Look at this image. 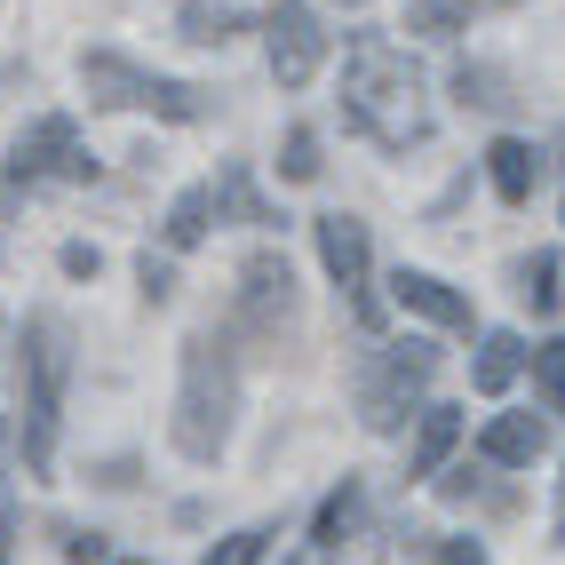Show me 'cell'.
<instances>
[{"instance_id": "6da1fadb", "label": "cell", "mask_w": 565, "mask_h": 565, "mask_svg": "<svg viewBox=\"0 0 565 565\" xmlns=\"http://www.w3.org/2000/svg\"><path fill=\"white\" fill-rule=\"evenodd\" d=\"M343 111L383 143V152H414L430 136V104H423V72L406 64V49L359 32L351 64H343Z\"/></svg>"}, {"instance_id": "7a4b0ae2", "label": "cell", "mask_w": 565, "mask_h": 565, "mask_svg": "<svg viewBox=\"0 0 565 565\" xmlns=\"http://www.w3.org/2000/svg\"><path fill=\"white\" fill-rule=\"evenodd\" d=\"M232 406H239V366L223 334H192L183 343V391H175V446L192 462H215L232 438Z\"/></svg>"}, {"instance_id": "3957f363", "label": "cell", "mask_w": 565, "mask_h": 565, "mask_svg": "<svg viewBox=\"0 0 565 565\" xmlns=\"http://www.w3.org/2000/svg\"><path fill=\"white\" fill-rule=\"evenodd\" d=\"M81 88H88L96 111H152V120H183V128L215 111L207 88L168 81V72H143V64L120 56V49H81Z\"/></svg>"}, {"instance_id": "277c9868", "label": "cell", "mask_w": 565, "mask_h": 565, "mask_svg": "<svg viewBox=\"0 0 565 565\" xmlns=\"http://www.w3.org/2000/svg\"><path fill=\"white\" fill-rule=\"evenodd\" d=\"M64 374H72V351H64V327L56 319H24V359H17V383H24V470L49 478L56 470V423H64Z\"/></svg>"}, {"instance_id": "5b68a950", "label": "cell", "mask_w": 565, "mask_h": 565, "mask_svg": "<svg viewBox=\"0 0 565 565\" xmlns=\"http://www.w3.org/2000/svg\"><path fill=\"white\" fill-rule=\"evenodd\" d=\"M430 374H438V351L430 343H383V351H374L359 366V414H366V430H398Z\"/></svg>"}, {"instance_id": "8992f818", "label": "cell", "mask_w": 565, "mask_h": 565, "mask_svg": "<svg viewBox=\"0 0 565 565\" xmlns=\"http://www.w3.org/2000/svg\"><path fill=\"white\" fill-rule=\"evenodd\" d=\"M247 343H279L295 334V271L287 255H247L239 263V319H232Z\"/></svg>"}, {"instance_id": "52a82bcc", "label": "cell", "mask_w": 565, "mask_h": 565, "mask_svg": "<svg viewBox=\"0 0 565 565\" xmlns=\"http://www.w3.org/2000/svg\"><path fill=\"white\" fill-rule=\"evenodd\" d=\"M311 232H319V263H327V279L351 295L359 327L374 334V327H383V303H374V255H366V223H351V215H319Z\"/></svg>"}, {"instance_id": "ba28073f", "label": "cell", "mask_w": 565, "mask_h": 565, "mask_svg": "<svg viewBox=\"0 0 565 565\" xmlns=\"http://www.w3.org/2000/svg\"><path fill=\"white\" fill-rule=\"evenodd\" d=\"M41 175H64V183H88V175H96V160L81 152V136H72L64 111L32 120V128L9 143V183H41Z\"/></svg>"}, {"instance_id": "9c48e42d", "label": "cell", "mask_w": 565, "mask_h": 565, "mask_svg": "<svg viewBox=\"0 0 565 565\" xmlns=\"http://www.w3.org/2000/svg\"><path fill=\"white\" fill-rule=\"evenodd\" d=\"M263 32H271V81L279 88H311L319 64H327V32L311 17V0H271Z\"/></svg>"}, {"instance_id": "30bf717a", "label": "cell", "mask_w": 565, "mask_h": 565, "mask_svg": "<svg viewBox=\"0 0 565 565\" xmlns=\"http://www.w3.org/2000/svg\"><path fill=\"white\" fill-rule=\"evenodd\" d=\"M391 295L414 311V319H430V327H455V334H470V295H455L438 271H398L391 279Z\"/></svg>"}, {"instance_id": "8fae6325", "label": "cell", "mask_w": 565, "mask_h": 565, "mask_svg": "<svg viewBox=\"0 0 565 565\" xmlns=\"http://www.w3.org/2000/svg\"><path fill=\"white\" fill-rule=\"evenodd\" d=\"M542 446H550V423H542V414H494L486 438H478V455L502 462V470H518V462H534Z\"/></svg>"}, {"instance_id": "7c38bea8", "label": "cell", "mask_w": 565, "mask_h": 565, "mask_svg": "<svg viewBox=\"0 0 565 565\" xmlns=\"http://www.w3.org/2000/svg\"><path fill=\"white\" fill-rule=\"evenodd\" d=\"M486 175H494V192L510 207H525V200H534V183H542V152H534V143H518V136H502L494 152H486Z\"/></svg>"}, {"instance_id": "4fadbf2b", "label": "cell", "mask_w": 565, "mask_h": 565, "mask_svg": "<svg viewBox=\"0 0 565 565\" xmlns=\"http://www.w3.org/2000/svg\"><path fill=\"white\" fill-rule=\"evenodd\" d=\"M359 518H366V486H359V478H343V486H334V494L319 502V518H311V542L334 557V550H343V542L359 534Z\"/></svg>"}, {"instance_id": "5bb4252c", "label": "cell", "mask_w": 565, "mask_h": 565, "mask_svg": "<svg viewBox=\"0 0 565 565\" xmlns=\"http://www.w3.org/2000/svg\"><path fill=\"white\" fill-rule=\"evenodd\" d=\"M455 438H462V414L455 406H430L423 430H414V446H406V478H438V462L455 455Z\"/></svg>"}, {"instance_id": "9a60e30c", "label": "cell", "mask_w": 565, "mask_h": 565, "mask_svg": "<svg viewBox=\"0 0 565 565\" xmlns=\"http://www.w3.org/2000/svg\"><path fill=\"white\" fill-rule=\"evenodd\" d=\"M207 223H215V183H192L175 207H168V223H160V239L183 255V247H200L207 239Z\"/></svg>"}, {"instance_id": "2e32d148", "label": "cell", "mask_w": 565, "mask_h": 565, "mask_svg": "<svg viewBox=\"0 0 565 565\" xmlns=\"http://www.w3.org/2000/svg\"><path fill=\"white\" fill-rule=\"evenodd\" d=\"M518 366H525V343H518V334H486V343H478V366H470V383H478L486 398H502V391L518 383Z\"/></svg>"}, {"instance_id": "e0dca14e", "label": "cell", "mask_w": 565, "mask_h": 565, "mask_svg": "<svg viewBox=\"0 0 565 565\" xmlns=\"http://www.w3.org/2000/svg\"><path fill=\"white\" fill-rule=\"evenodd\" d=\"M455 96H462L470 111H510V104H518L494 64H455Z\"/></svg>"}, {"instance_id": "ac0fdd59", "label": "cell", "mask_w": 565, "mask_h": 565, "mask_svg": "<svg viewBox=\"0 0 565 565\" xmlns=\"http://www.w3.org/2000/svg\"><path fill=\"white\" fill-rule=\"evenodd\" d=\"M470 24V0H414L406 9V32H423V41H455Z\"/></svg>"}, {"instance_id": "d6986e66", "label": "cell", "mask_w": 565, "mask_h": 565, "mask_svg": "<svg viewBox=\"0 0 565 565\" xmlns=\"http://www.w3.org/2000/svg\"><path fill=\"white\" fill-rule=\"evenodd\" d=\"M215 215H239V223H271V207L255 200V183H247V168H239V160L223 168V183H215Z\"/></svg>"}, {"instance_id": "ffe728a7", "label": "cell", "mask_w": 565, "mask_h": 565, "mask_svg": "<svg viewBox=\"0 0 565 565\" xmlns=\"http://www.w3.org/2000/svg\"><path fill=\"white\" fill-rule=\"evenodd\" d=\"M239 32L232 9H207V0H183V41H200V49H223Z\"/></svg>"}, {"instance_id": "44dd1931", "label": "cell", "mask_w": 565, "mask_h": 565, "mask_svg": "<svg viewBox=\"0 0 565 565\" xmlns=\"http://www.w3.org/2000/svg\"><path fill=\"white\" fill-rule=\"evenodd\" d=\"M518 295H525L534 311H550V303H557V255H550V247H534V255L518 263Z\"/></svg>"}, {"instance_id": "7402d4cb", "label": "cell", "mask_w": 565, "mask_h": 565, "mask_svg": "<svg viewBox=\"0 0 565 565\" xmlns=\"http://www.w3.org/2000/svg\"><path fill=\"white\" fill-rule=\"evenodd\" d=\"M319 168H327V160H319V136H311V128H287V143H279V175H287V183H319Z\"/></svg>"}, {"instance_id": "603a6c76", "label": "cell", "mask_w": 565, "mask_h": 565, "mask_svg": "<svg viewBox=\"0 0 565 565\" xmlns=\"http://www.w3.org/2000/svg\"><path fill=\"white\" fill-rule=\"evenodd\" d=\"M534 383H542V406L565 414V343H534Z\"/></svg>"}, {"instance_id": "cb8c5ba5", "label": "cell", "mask_w": 565, "mask_h": 565, "mask_svg": "<svg viewBox=\"0 0 565 565\" xmlns=\"http://www.w3.org/2000/svg\"><path fill=\"white\" fill-rule=\"evenodd\" d=\"M263 550H271V534H255V525H247V534H223L200 565H263Z\"/></svg>"}, {"instance_id": "d4e9b609", "label": "cell", "mask_w": 565, "mask_h": 565, "mask_svg": "<svg viewBox=\"0 0 565 565\" xmlns=\"http://www.w3.org/2000/svg\"><path fill=\"white\" fill-rule=\"evenodd\" d=\"M438 494H446V502H478V494H486V470H470V462H455V470H446V478H438Z\"/></svg>"}, {"instance_id": "484cf974", "label": "cell", "mask_w": 565, "mask_h": 565, "mask_svg": "<svg viewBox=\"0 0 565 565\" xmlns=\"http://www.w3.org/2000/svg\"><path fill=\"white\" fill-rule=\"evenodd\" d=\"M64 565H111V542L104 534H64Z\"/></svg>"}, {"instance_id": "4316f807", "label": "cell", "mask_w": 565, "mask_h": 565, "mask_svg": "<svg viewBox=\"0 0 565 565\" xmlns=\"http://www.w3.org/2000/svg\"><path fill=\"white\" fill-rule=\"evenodd\" d=\"M136 279H143V303H168V295H175V271H168V263H152V255L136 263Z\"/></svg>"}, {"instance_id": "83f0119b", "label": "cell", "mask_w": 565, "mask_h": 565, "mask_svg": "<svg viewBox=\"0 0 565 565\" xmlns=\"http://www.w3.org/2000/svg\"><path fill=\"white\" fill-rule=\"evenodd\" d=\"M64 271H72V279H96V271H104V255H96L88 239H72V247H64Z\"/></svg>"}, {"instance_id": "f1b7e54d", "label": "cell", "mask_w": 565, "mask_h": 565, "mask_svg": "<svg viewBox=\"0 0 565 565\" xmlns=\"http://www.w3.org/2000/svg\"><path fill=\"white\" fill-rule=\"evenodd\" d=\"M438 565H486L478 542H438Z\"/></svg>"}, {"instance_id": "f546056e", "label": "cell", "mask_w": 565, "mask_h": 565, "mask_svg": "<svg viewBox=\"0 0 565 565\" xmlns=\"http://www.w3.org/2000/svg\"><path fill=\"white\" fill-rule=\"evenodd\" d=\"M0 446H9V423H0ZM9 550H17L9 542V486H0V565H9Z\"/></svg>"}, {"instance_id": "4dcf8cb0", "label": "cell", "mask_w": 565, "mask_h": 565, "mask_svg": "<svg viewBox=\"0 0 565 565\" xmlns=\"http://www.w3.org/2000/svg\"><path fill=\"white\" fill-rule=\"evenodd\" d=\"M557 542H565V478H557Z\"/></svg>"}, {"instance_id": "1f68e13d", "label": "cell", "mask_w": 565, "mask_h": 565, "mask_svg": "<svg viewBox=\"0 0 565 565\" xmlns=\"http://www.w3.org/2000/svg\"><path fill=\"white\" fill-rule=\"evenodd\" d=\"M295 565H327V550H311V557H295Z\"/></svg>"}, {"instance_id": "d6a6232c", "label": "cell", "mask_w": 565, "mask_h": 565, "mask_svg": "<svg viewBox=\"0 0 565 565\" xmlns=\"http://www.w3.org/2000/svg\"><path fill=\"white\" fill-rule=\"evenodd\" d=\"M111 565H143V557H111Z\"/></svg>"}, {"instance_id": "836d02e7", "label": "cell", "mask_w": 565, "mask_h": 565, "mask_svg": "<svg viewBox=\"0 0 565 565\" xmlns=\"http://www.w3.org/2000/svg\"><path fill=\"white\" fill-rule=\"evenodd\" d=\"M343 9H359V0H343Z\"/></svg>"}]
</instances>
